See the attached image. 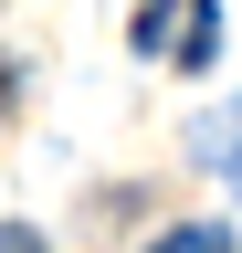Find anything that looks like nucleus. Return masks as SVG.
I'll list each match as a JSON object with an SVG mask.
<instances>
[{"label": "nucleus", "mask_w": 242, "mask_h": 253, "mask_svg": "<svg viewBox=\"0 0 242 253\" xmlns=\"http://www.w3.org/2000/svg\"><path fill=\"white\" fill-rule=\"evenodd\" d=\"M137 53H169L179 74H210L221 11H210V0H137Z\"/></svg>", "instance_id": "f257e3e1"}, {"label": "nucleus", "mask_w": 242, "mask_h": 253, "mask_svg": "<svg viewBox=\"0 0 242 253\" xmlns=\"http://www.w3.org/2000/svg\"><path fill=\"white\" fill-rule=\"evenodd\" d=\"M158 253H232V232H221V221H179Z\"/></svg>", "instance_id": "f03ea898"}, {"label": "nucleus", "mask_w": 242, "mask_h": 253, "mask_svg": "<svg viewBox=\"0 0 242 253\" xmlns=\"http://www.w3.org/2000/svg\"><path fill=\"white\" fill-rule=\"evenodd\" d=\"M221 137H232V158H221V179L242 190V116H232V126H210V148H221Z\"/></svg>", "instance_id": "7ed1b4c3"}, {"label": "nucleus", "mask_w": 242, "mask_h": 253, "mask_svg": "<svg viewBox=\"0 0 242 253\" xmlns=\"http://www.w3.org/2000/svg\"><path fill=\"white\" fill-rule=\"evenodd\" d=\"M0 253H42V232L32 221H0Z\"/></svg>", "instance_id": "20e7f679"}, {"label": "nucleus", "mask_w": 242, "mask_h": 253, "mask_svg": "<svg viewBox=\"0 0 242 253\" xmlns=\"http://www.w3.org/2000/svg\"><path fill=\"white\" fill-rule=\"evenodd\" d=\"M0 106H11V63H0Z\"/></svg>", "instance_id": "39448f33"}]
</instances>
